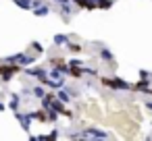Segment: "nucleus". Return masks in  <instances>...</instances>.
Returning <instances> with one entry per match:
<instances>
[{
    "label": "nucleus",
    "mask_w": 152,
    "mask_h": 141,
    "mask_svg": "<svg viewBox=\"0 0 152 141\" xmlns=\"http://www.w3.org/2000/svg\"><path fill=\"white\" fill-rule=\"evenodd\" d=\"M106 85H110V87H115V89H131L133 85L131 83H127V81H121V79H102Z\"/></svg>",
    "instance_id": "nucleus-1"
},
{
    "label": "nucleus",
    "mask_w": 152,
    "mask_h": 141,
    "mask_svg": "<svg viewBox=\"0 0 152 141\" xmlns=\"http://www.w3.org/2000/svg\"><path fill=\"white\" fill-rule=\"evenodd\" d=\"M15 71H17L15 62H11L9 67L0 64V75H2V81H11V77H13V73H15Z\"/></svg>",
    "instance_id": "nucleus-2"
},
{
    "label": "nucleus",
    "mask_w": 152,
    "mask_h": 141,
    "mask_svg": "<svg viewBox=\"0 0 152 141\" xmlns=\"http://www.w3.org/2000/svg\"><path fill=\"white\" fill-rule=\"evenodd\" d=\"M9 62H19V64L27 67V64H31V62H34V56L29 58V56H25V54H15V56H11V58H9Z\"/></svg>",
    "instance_id": "nucleus-3"
},
{
    "label": "nucleus",
    "mask_w": 152,
    "mask_h": 141,
    "mask_svg": "<svg viewBox=\"0 0 152 141\" xmlns=\"http://www.w3.org/2000/svg\"><path fill=\"white\" fill-rule=\"evenodd\" d=\"M83 135H88V137H106V133L98 131V129H88V131H83Z\"/></svg>",
    "instance_id": "nucleus-4"
},
{
    "label": "nucleus",
    "mask_w": 152,
    "mask_h": 141,
    "mask_svg": "<svg viewBox=\"0 0 152 141\" xmlns=\"http://www.w3.org/2000/svg\"><path fill=\"white\" fill-rule=\"evenodd\" d=\"M15 4L21 7V9H34V7H36L34 0H15Z\"/></svg>",
    "instance_id": "nucleus-5"
},
{
    "label": "nucleus",
    "mask_w": 152,
    "mask_h": 141,
    "mask_svg": "<svg viewBox=\"0 0 152 141\" xmlns=\"http://www.w3.org/2000/svg\"><path fill=\"white\" fill-rule=\"evenodd\" d=\"M48 13H50V9H48V7H38V9L34 11V15H36V17H46Z\"/></svg>",
    "instance_id": "nucleus-6"
},
{
    "label": "nucleus",
    "mask_w": 152,
    "mask_h": 141,
    "mask_svg": "<svg viewBox=\"0 0 152 141\" xmlns=\"http://www.w3.org/2000/svg\"><path fill=\"white\" fill-rule=\"evenodd\" d=\"M54 44H56V46L69 44V38H67V35H63V33H58V35H54Z\"/></svg>",
    "instance_id": "nucleus-7"
},
{
    "label": "nucleus",
    "mask_w": 152,
    "mask_h": 141,
    "mask_svg": "<svg viewBox=\"0 0 152 141\" xmlns=\"http://www.w3.org/2000/svg\"><path fill=\"white\" fill-rule=\"evenodd\" d=\"M100 56H102V58H104L106 62H113V60H115V58H113V54H110V52H108L106 48H102V50H100Z\"/></svg>",
    "instance_id": "nucleus-8"
},
{
    "label": "nucleus",
    "mask_w": 152,
    "mask_h": 141,
    "mask_svg": "<svg viewBox=\"0 0 152 141\" xmlns=\"http://www.w3.org/2000/svg\"><path fill=\"white\" fill-rule=\"evenodd\" d=\"M56 98H58V100H63V102H69V100H71V95H69V91H67V89H61V91L56 93Z\"/></svg>",
    "instance_id": "nucleus-9"
},
{
    "label": "nucleus",
    "mask_w": 152,
    "mask_h": 141,
    "mask_svg": "<svg viewBox=\"0 0 152 141\" xmlns=\"http://www.w3.org/2000/svg\"><path fill=\"white\" fill-rule=\"evenodd\" d=\"M34 95H36V98H46V93H44L42 87H34Z\"/></svg>",
    "instance_id": "nucleus-10"
},
{
    "label": "nucleus",
    "mask_w": 152,
    "mask_h": 141,
    "mask_svg": "<svg viewBox=\"0 0 152 141\" xmlns=\"http://www.w3.org/2000/svg\"><path fill=\"white\" fill-rule=\"evenodd\" d=\"M17 106H19V95H15V93H13V98H11V108H13V110H17Z\"/></svg>",
    "instance_id": "nucleus-11"
},
{
    "label": "nucleus",
    "mask_w": 152,
    "mask_h": 141,
    "mask_svg": "<svg viewBox=\"0 0 152 141\" xmlns=\"http://www.w3.org/2000/svg\"><path fill=\"white\" fill-rule=\"evenodd\" d=\"M67 46H69V50H71V52H79V50H81V46H79V44H67Z\"/></svg>",
    "instance_id": "nucleus-12"
},
{
    "label": "nucleus",
    "mask_w": 152,
    "mask_h": 141,
    "mask_svg": "<svg viewBox=\"0 0 152 141\" xmlns=\"http://www.w3.org/2000/svg\"><path fill=\"white\" fill-rule=\"evenodd\" d=\"M69 64H71V67H79V64H81V60H77V58H73V60H71Z\"/></svg>",
    "instance_id": "nucleus-13"
},
{
    "label": "nucleus",
    "mask_w": 152,
    "mask_h": 141,
    "mask_svg": "<svg viewBox=\"0 0 152 141\" xmlns=\"http://www.w3.org/2000/svg\"><path fill=\"white\" fill-rule=\"evenodd\" d=\"M34 50H36V52H42V46H40V44L36 42V44H34Z\"/></svg>",
    "instance_id": "nucleus-14"
},
{
    "label": "nucleus",
    "mask_w": 152,
    "mask_h": 141,
    "mask_svg": "<svg viewBox=\"0 0 152 141\" xmlns=\"http://www.w3.org/2000/svg\"><path fill=\"white\" fill-rule=\"evenodd\" d=\"M56 2H58L61 7H67V2H69V0H56Z\"/></svg>",
    "instance_id": "nucleus-15"
},
{
    "label": "nucleus",
    "mask_w": 152,
    "mask_h": 141,
    "mask_svg": "<svg viewBox=\"0 0 152 141\" xmlns=\"http://www.w3.org/2000/svg\"><path fill=\"white\" fill-rule=\"evenodd\" d=\"M148 108H150V110H152V102H148Z\"/></svg>",
    "instance_id": "nucleus-16"
},
{
    "label": "nucleus",
    "mask_w": 152,
    "mask_h": 141,
    "mask_svg": "<svg viewBox=\"0 0 152 141\" xmlns=\"http://www.w3.org/2000/svg\"><path fill=\"white\" fill-rule=\"evenodd\" d=\"M0 110H4V104H0Z\"/></svg>",
    "instance_id": "nucleus-17"
}]
</instances>
